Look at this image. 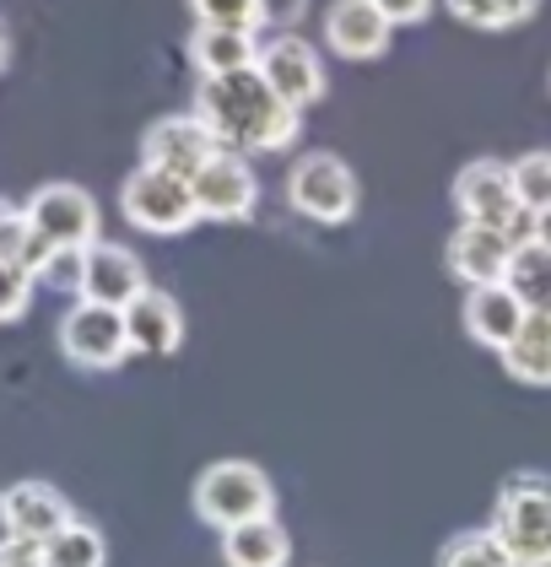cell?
Listing matches in <instances>:
<instances>
[{
	"label": "cell",
	"instance_id": "obj_1",
	"mask_svg": "<svg viewBox=\"0 0 551 567\" xmlns=\"http://www.w3.org/2000/svg\"><path fill=\"white\" fill-rule=\"evenodd\" d=\"M195 114L212 125L222 152H287L303 135V109L276 97L259 71H233V76H201L195 87Z\"/></svg>",
	"mask_w": 551,
	"mask_h": 567
},
{
	"label": "cell",
	"instance_id": "obj_2",
	"mask_svg": "<svg viewBox=\"0 0 551 567\" xmlns=\"http://www.w3.org/2000/svg\"><path fill=\"white\" fill-rule=\"evenodd\" d=\"M195 519L212 524L216 535L233 529V524H255L276 514V481L259 471L255 460H216L195 476Z\"/></svg>",
	"mask_w": 551,
	"mask_h": 567
},
{
	"label": "cell",
	"instance_id": "obj_3",
	"mask_svg": "<svg viewBox=\"0 0 551 567\" xmlns=\"http://www.w3.org/2000/svg\"><path fill=\"white\" fill-rule=\"evenodd\" d=\"M492 529L513 551L519 567H547L551 563V481L524 471L503 481L498 503H492Z\"/></svg>",
	"mask_w": 551,
	"mask_h": 567
},
{
	"label": "cell",
	"instance_id": "obj_4",
	"mask_svg": "<svg viewBox=\"0 0 551 567\" xmlns=\"http://www.w3.org/2000/svg\"><path fill=\"white\" fill-rule=\"evenodd\" d=\"M120 212H125L130 227H141L152 238H178V233H190L201 221L195 184L169 174V168H146V163L120 184Z\"/></svg>",
	"mask_w": 551,
	"mask_h": 567
},
{
	"label": "cell",
	"instance_id": "obj_5",
	"mask_svg": "<svg viewBox=\"0 0 551 567\" xmlns=\"http://www.w3.org/2000/svg\"><path fill=\"white\" fill-rule=\"evenodd\" d=\"M287 200H293L297 217L319 221V227H340V221L357 217L363 189L336 152H303L287 174Z\"/></svg>",
	"mask_w": 551,
	"mask_h": 567
},
{
	"label": "cell",
	"instance_id": "obj_6",
	"mask_svg": "<svg viewBox=\"0 0 551 567\" xmlns=\"http://www.w3.org/2000/svg\"><path fill=\"white\" fill-rule=\"evenodd\" d=\"M455 212L460 221H487L503 227L513 244H530V212L513 195V168L498 157H476L455 174Z\"/></svg>",
	"mask_w": 551,
	"mask_h": 567
},
{
	"label": "cell",
	"instance_id": "obj_7",
	"mask_svg": "<svg viewBox=\"0 0 551 567\" xmlns=\"http://www.w3.org/2000/svg\"><path fill=\"white\" fill-rule=\"evenodd\" d=\"M60 351L76 362V368H92V373H109L120 368L125 357H135L125 330V308L92 303V298H76L60 319Z\"/></svg>",
	"mask_w": 551,
	"mask_h": 567
},
{
	"label": "cell",
	"instance_id": "obj_8",
	"mask_svg": "<svg viewBox=\"0 0 551 567\" xmlns=\"http://www.w3.org/2000/svg\"><path fill=\"white\" fill-rule=\"evenodd\" d=\"M22 212H28V227L54 249H92L98 244V200L82 184H43Z\"/></svg>",
	"mask_w": 551,
	"mask_h": 567
},
{
	"label": "cell",
	"instance_id": "obj_9",
	"mask_svg": "<svg viewBox=\"0 0 551 567\" xmlns=\"http://www.w3.org/2000/svg\"><path fill=\"white\" fill-rule=\"evenodd\" d=\"M216 152H222V141L195 109L190 114H169V120H157L152 131L141 135V163L146 168H169L178 178H195Z\"/></svg>",
	"mask_w": 551,
	"mask_h": 567
},
{
	"label": "cell",
	"instance_id": "obj_10",
	"mask_svg": "<svg viewBox=\"0 0 551 567\" xmlns=\"http://www.w3.org/2000/svg\"><path fill=\"white\" fill-rule=\"evenodd\" d=\"M255 71L271 82V92L287 97L293 109H308V103L325 97V60H319V49L308 44V39H297V33L265 39Z\"/></svg>",
	"mask_w": 551,
	"mask_h": 567
},
{
	"label": "cell",
	"instance_id": "obj_11",
	"mask_svg": "<svg viewBox=\"0 0 551 567\" xmlns=\"http://www.w3.org/2000/svg\"><path fill=\"white\" fill-rule=\"evenodd\" d=\"M195 184V206H201V221H244L255 217L259 206V178L249 168L244 152H216L201 174L190 178Z\"/></svg>",
	"mask_w": 551,
	"mask_h": 567
},
{
	"label": "cell",
	"instance_id": "obj_12",
	"mask_svg": "<svg viewBox=\"0 0 551 567\" xmlns=\"http://www.w3.org/2000/svg\"><path fill=\"white\" fill-rule=\"evenodd\" d=\"M513 244L503 227H487V221H460L455 238H449V270L470 287H492V281H509V265H513Z\"/></svg>",
	"mask_w": 551,
	"mask_h": 567
},
{
	"label": "cell",
	"instance_id": "obj_13",
	"mask_svg": "<svg viewBox=\"0 0 551 567\" xmlns=\"http://www.w3.org/2000/svg\"><path fill=\"white\" fill-rule=\"evenodd\" d=\"M389 39H395V22L374 0H336L325 11V44L340 60H379Z\"/></svg>",
	"mask_w": 551,
	"mask_h": 567
},
{
	"label": "cell",
	"instance_id": "obj_14",
	"mask_svg": "<svg viewBox=\"0 0 551 567\" xmlns=\"http://www.w3.org/2000/svg\"><path fill=\"white\" fill-rule=\"evenodd\" d=\"M141 292H146V270H141V260L130 255L125 244H103V238H98V244L86 249L82 298L109 303V308H130Z\"/></svg>",
	"mask_w": 551,
	"mask_h": 567
},
{
	"label": "cell",
	"instance_id": "obj_15",
	"mask_svg": "<svg viewBox=\"0 0 551 567\" xmlns=\"http://www.w3.org/2000/svg\"><path fill=\"white\" fill-rule=\"evenodd\" d=\"M530 308L513 298L509 281H492V287H470L466 292V336L487 351H509V341L524 330Z\"/></svg>",
	"mask_w": 551,
	"mask_h": 567
},
{
	"label": "cell",
	"instance_id": "obj_16",
	"mask_svg": "<svg viewBox=\"0 0 551 567\" xmlns=\"http://www.w3.org/2000/svg\"><path fill=\"white\" fill-rule=\"evenodd\" d=\"M6 503H11V524H17V540H54L60 529H71L76 524V508L60 497V486H49V481H17L11 492H6Z\"/></svg>",
	"mask_w": 551,
	"mask_h": 567
},
{
	"label": "cell",
	"instance_id": "obj_17",
	"mask_svg": "<svg viewBox=\"0 0 551 567\" xmlns=\"http://www.w3.org/2000/svg\"><path fill=\"white\" fill-rule=\"evenodd\" d=\"M125 330H130V347L141 351V357H173V351L184 347V308L173 303L169 292L146 287L125 308Z\"/></svg>",
	"mask_w": 551,
	"mask_h": 567
},
{
	"label": "cell",
	"instance_id": "obj_18",
	"mask_svg": "<svg viewBox=\"0 0 551 567\" xmlns=\"http://www.w3.org/2000/svg\"><path fill=\"white\" fill-rule=\"evenodd\" d=\"M190 60L201 76H233V71H255L259 65V39L255 28H216V22H195L190 33Z\"/></svg>",
	"mask_w": 551,
	"mask_h": 567
},
{
	"label": "cell",
	"instance_id": "obj_19",
	"mask_svg": "<svg viewBox=\"0 0 551 567\" xmlns=\"http://www.w3.org/2000/svg\"><path fill=\"white\" fill-rule=\"evenodd\" d=\"M222 563L227 567H293V535L287 524L255 519V524H233L222 529Z\"/></svg>",
	"mask_w": 551,
	"mask_h": 567
},
{
	"label": "cell",
	"instance_id": "obj_20",
	"mask_svg": "<svg viewBox=\"0 0 551 567\" xmlns=\"http://www.w3.org/2000/svg\"><path fill=\"white\" fill-rule=\"evenodd\" d=\"M509 379L530 384V390H551V313H530L524 330L509 341V351H498Z\"/></svg>",
	"mask_w": 551,
	"mask_h": 567
},
{
	"label": "cell",
	"instance_id": "obj_21",
	"mask_svg": "<svg viewBox=\"0 0 551 567\" xmlns=\"http://www.w3.org/2000/svg\"><path fill=\"white\" fill-rule=\"evenodd\" d=\"M509 287L530 313H551V249L519 244V249H513V265H509Z\"/></svg>",
	"mask_w": 551,
	"mask_h": 567
},
{
	"label": "cell",
	"instance_id": "obj_22",
	"mask_svg": "<svg viewBox=\"0 0 551 567\" xmlns=\"http://www.w3.org/2000/svg\"><path fill=\"white\" fill-rule=\"evenodd\" d=\"M438 567H519V563H513L509 546L498 540V529L487 524V529H460V535L443 546Z\"/></svg>",
	"mask_w": 551,
	"mask_h": 567
},
{
	"label": "cell",
	"instance_id": "obj_23",
	"mask_svg": "<svg viewBox=\"0 0 551 567\" xmlns=\"http://www.w3.org/2000/svg\"><path fill=\"white\" fill-rule=\"evenodd\" d=\"M103 563H109V546L82 519L71 524V529H60L54 540H43V567H103Z\"/></svg>",
	"mask_w": 551,
	"mask_h": 567
},
{
	"label": "cell",
	"instance_id": "obj_24",
	"mask_svg": "<svg viewBox=\"0 0 551 567\" xmlns=\"http://www.w3.org/2000/svg\"><path fill=\"white\" fill-rule=\"evenodd\" d=\"M460 22L481 28V33H503V28H519L541 11V0H443Z\"/></svg>",
	"mask_w": 551,
	"mask_h": 567
},
{
	"label": "cell",
	"instance_id": "obj_25",
	"mask_svg": "<svg viewBox=\"0 0 551 567\" xmlns=\"http://www.w3.org/2000/svg\"><path fill=\"white\" fill-rule=\"evenodd\" d=\"M513 195L524 212H547L551 206V152H524L513 157Z\"/></svg>",
	"mask_w": 551,
	"mask_h": 567
},
{
	"label": "cell",
	"instance_id": "obj_26",
	"mask_svg": "<svg viewBox=\"0 0 551 567\" xmlns=\"http://www.w3.org/2000/svg\"><path fill=\"white\" fill-rule=\"evenodd\" d=\"M33 287H39V276H33L28 265L22 260H0V324H11V319H22V313H28Z\"/></svg>",
	"mask_w": 551,
	"mask_h": 567
},
{
	"label": "cell",
	"instance_id": "obj_27",
	"mask_svg": "<svg viewBox=\"0 0 551 567\" xmlns=\"http://www.w3.org/2000/svg\"><path fill=\"white\" fill-rule=\"evenodd\" d=\"M195 22H216V28H255L259 33V0H190Z\"/></svg>",
	"mask_w": 551,
	"mask_h": 567
},
{
	"label": "cell",
	"instance_id": "obj_28",
	"mask_svg": "<svg viewBox=\"0 0 551 567\" xmlns=\"http://www.w3.org/2000/svg\"><path fill=\"white\" fill-rule=\"evenodd\" d=\"M82 270H86V249H54V255L43 260L39 281L54 287V292H76V298H82Z\"/></svg>",
	"mask_w": 551,
	"mask_h": 567
},
{
	"label": "cell",
	"instance_id": "obj_29",
	"mask_svg": "<svg viewBox=\"0 0 551 567\" xmlns=\"http://www.w3.org/2000/svg\"><path fill=\"white\" fill-rule=\"evenodd\" d=\"M28 238H33L28 212H22V206H11V200H0V260H22Z\"/></svg>",
	"mask_w": 551,
	"mask_h": 567
},
{
	"label": "cell",
	"instance_id": "obj_30",
	"mask_svg": "<svg viewBox=\"0 0 551 567\" xmlns=\"http://www.w3.org/2000/svg\"><path fill=\"white\" fill-rule=\"evenodd\" d=\"M303 11H308V0H259V28L287 33L293 22H303Z\"/></svg>",
	"mask_w": 551,
	"mask_h": 567
},
{
	"label": "cell",
	"instance_id": "obj_31",
	"mask_svg": "<svg viewBox=\"0 0 551 567\" xmlns=\"http://www.w3.org/2000/svg\"><path fill=\"white\" fill-rule=\"evenodd\" d=\"M374 6H379L395 28H411V22H422L427 11H432V0H374Z\"/></svg>",
	"mask_w": 551,
	"mask_h": 567
},
{
	"label": "cell",
	"instance_id": "obj_32",
	"mask_svg": "<svg viewBox=\"0 0 551 567\" xmlns=\"http://www.w3.org/2000/svg\"><path fill=\"white\" fill-rule=\"evenodd\" d=\"M0 567H43V546H33V540H11V546L0 551Z\"/></svg>",
	"mask_w": 551,
	"mask_h": 567
},
{
	"label": "cell",
	"instance_id": "obj_33",
	"mask_svg": "<svg viewBox=\"0 0 551 567\" xmlns=\"http://www.w3.org/2000/svg\"><path fill=\"white\" fill-rule=\"evenodd\" d=\"M530 244L551 249V206H547V212H530Z\"/></svg>",
	"mask_w": 551,
	"mask_h": 567
},
{
	"label": "cell",
	"instance_id": "obj_34",
	"mask_svg": "<svg viewBox=\"0 0 551 567\" xmlns=\"http://www.w3.org/2000/svg\"><path fill=\"white\" fill-rule=\"evenodd\" d=\"M17 540V524H11V503H6V492H0V551Z\"/></svg>",
	"mask_w": 551,
	"mask_h": 567
},
{
	"label": "cell",
	"instance_id": "obj_35",
	"mask_svg": "<svg viewBox=\"0 0 551 567\" xmlns=\"http://www.w3.org/2000/svg\"><path fill=\"white\" fill-rule=\"evenodd\" d=\"M0 65H6V39H0Z\"/></svg>",
	"mask_w": 551,
	"mask_h": 567
}]
</instances>
